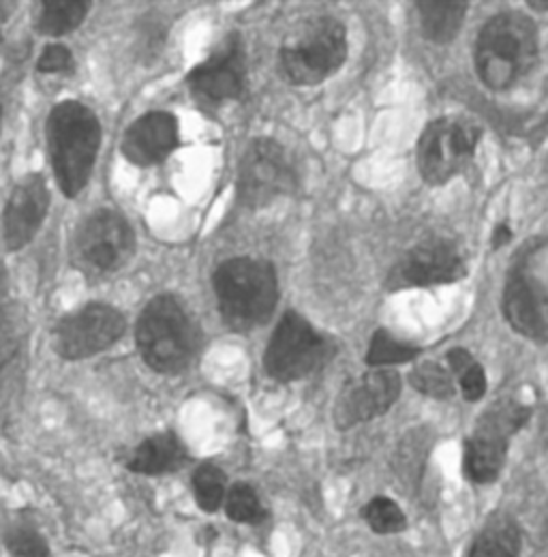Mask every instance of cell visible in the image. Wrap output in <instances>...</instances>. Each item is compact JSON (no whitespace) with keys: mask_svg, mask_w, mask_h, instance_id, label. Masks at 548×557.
I'll return each instance as SVG.
<instances>
[{"mask_svg":"<svg viewBox=\"0 0 548 557\" xmlns=\"http://www.w3.org/2000/svg\"><path fill=\"white\" fill-rule=\"evenodd\" d=\"M136 253V234L114 210L86 216L71 240V262L88 278H105L123 271Z\"/></svg>","mask_w":548,"mask_h":557,"instance_id":"8992f818","label":"cell"},{"mask_svg":"<svg viewBox=\"0 0 548 557\" xmlns=\"http://www.w3.org/2000/svg\"><path fill=\"white\" fill-rule=\"evenodd\" d=\"M73 67V54L61 44H50L37 61L39 73H65Z\"/></svg>","mask_w":548,"mask_h":557,"instance_id":"f546056e","label":"cell"},{"mask_svg":"<svg viewBox=\"0 0 548 557\" xmlns=\"http://www.w3.org/2000/svg\"><path fill=\"white\" fill-rule=\"evenodd\" d=\"M547 534H548V519H547Z\"/></svg>","mask_w":548,"mask_h":557,"instance_id":"d6a6232c","label":"cell"},{"mask_svg":"<svg viewBox=\"0 0 548 557\" xmlns=\"http://www.w3.org/2000/svg\"><path fill=\"white\" fill-rule=\"evenodd\" d=\"M519 554L521 530L510 515L499 512L484 523L468 552V557H519Z\"/></svg>","mask_w":548,"mask_h":557,"instance_id":"ffe728a7","label":"cell"},{"mask_svg":"<svg viewBox=\"0 0 548 557\" xmlns=\"http://www.w3.org/2000/svg\"><path fill=\"white\" fill-rule=\"evenodd\" d=\"M538 54L536 24L519 11H503L482 26L474 59L479 79L493 90H506L534 70Z\"/></svg>","mask_w":548,"mask_h":557,"instance_id":"7a4b0ae2","label":"cell"},{"mask_svg":"<svg viewBox=\"0 0 548 557\" xmlns=\"http://www.w3.org/2000/svg\"><path fill=\"white\" fill-rule=\"evenodd\" d=\"M22 377V354L13 348L0 358V412L7 410Z\"/></svg>","mask_w":548,"mask_h":557,"instance_id":"f1b7e54d","label":"cell"},{"mask_svg":"<svg viewBox=\"0 0 548 557\" xmlns=\"http://www.w3.org/2000/svg\"><path fill=\"white\" fill-rule=\"evenodd\" d=\"M298 172L289 152L271 138L253 139L238 163V200L247 209H264L294 194Z\"/></svg>","mask_w":548,"mask_h":557,"instance_id":"ba28073f","label":"cell"},{"mask_svg":"<svg viewBox=\"0 0 548 557\" xmlns=\"http://www.w3.org/2000/svg\"><path fill=\"white\" fill-rule=\"evenodd\" d=\"M328 351V342L302 315L289 311L271 337L264 367L276 382H294L320 369Z\"/></svg>","mask_w":548,"mask_h":557,"instance_id":"30bf717a","label":"cell"},{"mask_svg":"<svg viewBox=\"0 0 548 557\" xmlns=\"http://www.w3.org/2000/svg\"><path fill=\"white\" fill-rule=\"evenodd\" d=\"M178 121L170 112H148L134 121L125 136L121 150L139 168L163 163L178 146Z\"/></svg>","mask_w":548,"mask_h":557,"instance_id":"e0dca14e","label":"cell"},{"mask_svg":"<svg viewBox=\"0 0 548 557\" xmlns=\"http://www.w3.org/2000/svg\"><path fill=\"white\" fill-rule=\"evenodd\" d=\"M448 362L452 369V375H457L461 393L468 401H479L486 393V375L478 360L463 348H454L448 351Z\"/></svg>","mask_w":548,"mask_h":557,"instance_id":"7402d4cb","label":"cell"},{"mask_svg":"<svg viewBox=\"0 0 548 557\" xmlns=\"http://www.w3.org/2000/svg\"><path fill=\"white\" fill-rule=\"evenodd\" d=\"M547 424H548V420H547Z\"/></svg>","mask_w":548,"mask_h":557,"instance_id":"e575fe53","label":"cell"},{"mask_svg":"<svg viewBox=\"0 0 548 557\" xmlns=\"http://www.w3.org/2000/svg\"><path fill=\"white\" fill-rule=\"evenodd\" d=\"M136 346L152 371L176 375L194 362L200 348V331L183 302L163 294L144 307L137 320Z\"/></svg>","mask_w":548,"mask_h":557,"instance_id":"3957f363","label":"cell"},{"mask_svg":"<svg viewBox=\"0 0 548 557\" xmlns=\"http://www.w3.org/2000/svg\"><path fill=\"white\" fill-rule=\"evenodd\" d=\"M362 519L377 534H397L403 532L408 525L406 512L390 497H373L371 502H366L362 508Z\"/></svg>","mask_w":548,"mask_h":557,"instance_id":"603a6c76","label":"cell"},{"mask_svg":"<svg viewBox=\"0 0 548 557\" xmlns=\"http://www.w3.org/2000/svg\"><path fill=\"white\" fill-rule=\"evenodd\" d=\"M86 13H88V2H82V0L41 2L37 30L41 35H50V37L67 35L84 22Z\"/></svg>","mask_w":548,"mask_h":557,"instance_id":"44dd1931","label":"cell"},{"mask_svg":"<svg viewBox=\"0 0 548 557\" xmlns=\"http://www.w3.org/2000/svg\"><path fill=\"white\" fill-rule=\"evenodd\" d=\"M465 275L468 264L457 243L448 238H428L411 247L410 251L395 264L388 277V287H428L454 283Z\"/></svg>","mask_w":548,"mask_h":557,"instance_id":"4fadbf2b","label":"cell"},{"mask_svg":"<svg viewBox=\"0 0 548 557\" xmlns=\"http://www.w3.org/2000/svg\"><path fill=\"white\" fill-rule=\"evenodd\" d=\"M401 395V377L390 369H375L347 384L335 404L333 418L339 429L386 414Z\"/></svg>","mask_w":548,"mask_h":557,"instance_id":"5bb4252c","label":"cell"},{"mask_svg":"<svg viewBox=\"0 0 548 557\" xmlns=\"http://www.w3.org/2000/svg\"><path fill=\"white\" fill-rule=\"evenodd\" d=\"M46 141L61 191L77 198L88 187L101 146L97 114L79 101L59 103L48 116Z\"/></svg>","mask_w":548,"mask_h":557,"instance_id":"6da1fadb","label":"cell"},{"mask_svg":"<svg viewBox=\"0 0 548 557\" xmlns=\"http://www.w3.org/2000/svg\"><path fill=\"white\" fill-rule=\"evenodd\" d=\"M187 450L174 433H157L146 437L132 453L127 468L144 476H161L185 466Z\"/></svg>","mask_w":548,"mask_h":557,"instance_id":"ac0fdd59","label":"cell"},{"mask_svg":"<svg viewBox=\"0 0 548 557\" xmlns=\"http://www.w3.org/2000/svg\"><path fill=\"white\" fill-rule=\"evenodd\" d=\"M212 287L219 311L232 331L245 333L271 320L278 302V281L271 262L253 258H234L223 262Z\"/></svg>","mask_w":548,"mask_h":557,"instance_id":"277c9868","label":"cell"},{"mask_svg":"<svg viewBox=\"0 0 548 557\" xmlns=\"http://www.w3.org/2000/svg\"><path fill=\"white\" fill-rule=\"evenodd\" d=\"M125 315L116 307L90 302L57 324L52 342L61 358L82 360L112 348L125 335Z\"/></svg>","mask_w":548,"mask_h":557,"instance_id":"8fae6325","label":"cell"},{"mask_svg":"<svg viewBox=\"0 0 548 557\" xmlns=\"http://www.w3.org/2000/svg\"><path fill=\"white\" fill-rule=\"evenodd\" d=\"M532 410L514 399H501L490 406L465 442L463 468L470 481L486 485L497 481L506 466L510 437L530 420Z\"/></svg>","mask_w":548,"mask_h":557,"instance_id":"52a82bcc","label":"cell"},{"mask_svg":"<svg viewBox=\"0 0 548 557\" xmlns=\"http://www.w3.org/2000/svg\"><path fill=\"white\" fill-rule=\"evenodd\" d=\"M422 35L433 44H450L468 13V2L461 0H424L415 4Z\"/></svg>","mask_w":548,"mask_h":557,"instance_id":"d6986e66","label":"cell"},{"mask_svg":"<svg viewBox=\"0 0 548 557\" xmlns=\"http://www.w3.org/2000/svg\"><path fill=\"white\" fill-rule=\"evenodd\" d=\"M50 210V191L41 174L24 176L2 210V238L9 251L24 249L39 232Z\"/></svg>","mask_w":548,"mask_h":557,"instance_id":"9a60e30c","label":"cell"},{"mask_svg":"<svg viewBox=\"0 0 548 557\" xmlns=\"http://www.w3.org/2000/svg\"><path fill=\"white\" fill-rule=\"evenodd\" d=\"M411 386L433 399H450L454 395V375L437 362H422L410 375Z\"/></svg>","mask_w":548,"mask_h":557,"instance_id":"4316f807","label":"cell"},{"mask_svg":"<svg viewBox=\"0 0 548 557\" xmlns=\"http://www.w3.org/2000/svg\"><path fill=\"white\" fill-rule=\"evenodd\" d=\"M194 495L204 512H216L227 495V483L223 470L204 463L194 474Z\"/></svg>","mask_w":548,"mask_h":557,"instance_id":"484cf974","label":"cell"},{"mask_svg":"<svg viewBox=\"0 0 548 557\" xmlns=\"http://www.w3.org/2000/svg\"><path fill=\"white\" fill-rule=\"evenodd\" d=\"M0 112H2V110H0Z\"/></svg>","mask_w":548,"mask_h":557,"instance_id":"836d02e7","label":"cell"},{"mask_svg":"<svg viewBox=\"0 0 548 557\" xmlns=\"http://www.w3.org/2000/svg\"><path fill=\"white\" fill-rule=\"evenodd\" d=\"M347 33L331 15L313 17L294 28L278 50L281 75L294 86H315L341 70Z\"/></svg>","mask_w":548,"mask_h":557,"instance_id":"5b68a950","label":"cell"},{"mask_svg":"<svg viewBox=\"0 0 548 557\" xmlns=\"http://www.w3.org/2000/svg\"><path fill=\"white\" fill-rule=\"evenodd\" d=\"M503 315L523 337L548 339V287L525 269L514 271L503 289Z\"/></svg>","mask_w":548,"mask_h":557,"instance_id":"2e32d148","label":"cell"},{"mask_svg":"<svg viewBox=\"0 0 548 557\" xmlns=\"http://www.w3.org/2000/svg\"><path fill=\"white\" fill-rule=\"evenodd\" d=\"M418 354H420V348L399 342L388 331H377L371 339L369 351H366V364L375 367V369H384L390 364L410 362Z\"/></svg>","mask_w":548,"mask_h":557,"instance_id":"cb8c5ba5","label":"cell"},{"mask_svg":"<svg viewBox=\"0 0 548 557\" xmlns=\"http://www.w3.org/2000/svg\"><path fill=\"white\" fill-rule=\"evenodd\" d=\"M225 512L236 523H262L266 519V510L256 493V488L247 483H236L225 495Z\"/></svg>","mask_w":548,"mask_h":557,"instance_id":"d4e9b609","label":"cell"},{"mask_svg":"<svg viewBox=\"0 0 548 557\" xmlns=\"http://www.w3.org/2000/svg\"><path fill=\"white\" fill-rule=\"evenodd\" d=\"M247 84V52L240 35H229L202 65L187 75V86L196 101L221 106L238 99Z\"/></svg>","mask_w":548,"mask_h":557,"instance_id":"7c38bea8","label":"cell"},{"mask_svg":"<svg viewBox=\"0 0 548 557\" xmlns=\"http://www.w3.org/2000/svg\"><path fill=\"white\" fill-rule=\"evenodd\" d=\"M479 127L468 119H437L418 139V172L428 185H446L459 176L474 159Z\"/></svg>","mask_w":548,"mask_h":557,"instance_id":"9c48e42d","label":"cell"},{"mask_svg":"<svg viewBox=\"0 0 548 557\" xmlns=\"http://www.w3.org/2000/svg\"><path fill=\"white\" fill-rule=\"evenodd\" d=\"M510 240H512V230H510V225H506V223H499V225L495 227L493 236H490V243H493V247H495V249H501V247H506Z\"/></svg>","mask_w":548,"mask_h":557,"instance_id":"4dcf8cb0","label":"cell"},{"mask_svg":"<svg viewBox=\"0 0 548 557\" xmlns=\"http://www.w3.org/2000/svg\"><path fill=\"white\" fill-rule=\"evenodd\" d=\"M530 7L536 11H548V0H532Z\"/></svg>","mask_w":548,"mask_h":557,"instance_id":"1f68e13d","label":"cell"},{"mask_svg":"<svg viewBox=\"0 0 548 557\" xmlns=\"http://www.w3.org/2000/svg\"><path fill=\"white\" fill-rule=\"evenodd\" d=\"M4 545L13 557H48V541L30 525H15L7 532Z\"/></svg>","mask_w":548,"mask_h":557,"instance_id":"83f0119b","label":"cell"}]
</instances>
